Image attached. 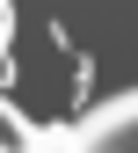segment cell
Listing matches in <instances>:
<instances>
[{
    "instance_id": "cell-1",
    "label": "cell",
    "mask_w": 138,
    "mask_h": 153,
    "mask_svg": "<svg viewBox=\"0 0 138 153\" xmlns=\"http://www.w3.org/2000/svg\"><path fill=\"white\" fill-rule=\"evenodd\" d=\"M66 153H138V88L66 124Z\"/></svg>"
},
{
    "instance_id": "cell-2",
    "label": "cell",
    "mask_w": 138,
    "mask_h": 153,
    "mask_svg": "<svg viewBox=\"0 0 138 153\" xmlns=\"http://www.w3.org/2000/svg\"><path fill=\"white\" fill-rule=\"evenodd\" d=\"M36 139H44V131H36L22 109H15L7 95H0V153H36Z\"/></svg>"
},
{
    "instance_id": "cell-3",
    "label": "cell",
    "mask_w": 138,
    "mask_h": 153,
    "mask_svg": "<svg viewBox=\"0 0 138 153\" xmlns=\"http://www.w3.org/2000/svg\"><path fill=\"white\" fill-rule=\"evenodd\" d=\"M15 80V66H7V36H0V88H7Z\"/></svg>"
},
{
    "instance_id": "cell-4",
    "label": "cell",
    "mask_w": 138,
    "mask_h": 153,
    "mask_svg": "<svg viewBox=\"0 0 138 153\" xmlns=\"http://www.w3.org/2000/svg\"><path fill=\"white\" fill-rule=\"evenodd\" d=\"M15 29V0H0V36H7Z\"/></svg>"
}]
</instances>
